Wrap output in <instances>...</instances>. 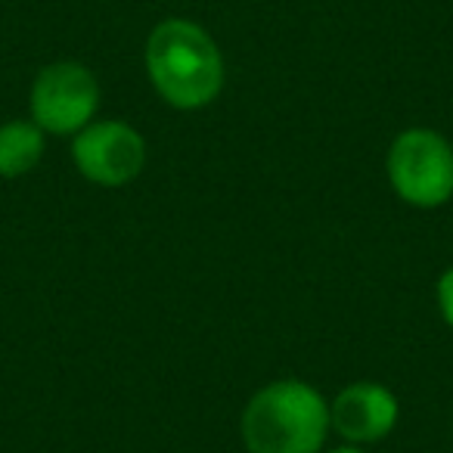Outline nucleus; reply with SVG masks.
<instances>
[{
	"label": "nucleus",
	"instance_id": "f257e3e1",
	"mask_svg": "<svg viewBox=\"0 0 453 453\" xmlns=\"http://www.w3.org/2000/svg\"><path fill=\"white\" fill-rule=\"evenodd\" d=\"M146 75L168 106L193 112L218 100L224 88V57L202 26L165 19L146 41Z\"/></svg>",
	"mask_w": 453,
	"mask_h": 453
},
{
	"label": "nucleus",
	"instance_id": "f03ea898",
	"mask_svg": "<svg viewBox=\"0 0 453 453\" xmlns=\"http://www.w3.org/2000/svg\"><path fill=\"white\" fill-rule=\"evenodd\" d=\"M329 426V403L314 385L280 379L252 395L240 432L249 453H320Z\"/></svg>",
	"mask_w": 453,
	"mask_h": 453
},
{
	"label": "nucleus",
	"instance_id": "7ed1b4c3",
	"mask_svg": "<svg viewBox=\"0 0 453 453\" xmlns=\"http://www.w3.org/2000/svg\"><path fill=\"white\" fill-rule=\"evenodd\" d=\"M385 171L391 189L413 208H438L453 196V146L432 127L397 134Z\"/></svg>",
	"mask_w": 453,
	"mask_h": 453
},
{
	"label": "nucleus",
	"instance_id": "20e7f679",
	"mask_svg": "<svg viewBox=\"0 0 453 453\" xmlns=\"http://www.w3.org/2000/svg\"><path fill=\"white\" fill-rule=\"evenodd\" d=\"M100 84L81 63H53L32 84V121L44 134L75 137L94 121Z\"/></svg>",
	"mask_w": 453,
	"mask_h": 453
},
{
	"label": "nucleus",
	"instance_id": "39448f33",
	"mask_svg": "<svg viewBox=\"0 0 453 453\" xmlns=\"http://www.w3.org/2000/svg\"><path fill=\"white\" fill-rule=\"evenodd\" d=\"M72 158L96 187H125L137 180L146 165V140L125 121H90L75 134Z\"/></svg>",
	"mask_w": 453,
	"mask_h": 453
},
{
	"label": "nucleus",
	"instance_id": "423d86ee",
	"mask_svg": "<svg viewBox=\"0 0 453 453\" xmlns=\"http://www.w3.org/2000/svg\"><path fill=\"white\" fill-rule=\"evenodd\" d=\"M397 397L385 385L354 382L335 395L329 403V422L351 444H372L382 441L397 426Z\"/></svg>",
	"mask_w": 453,
	"mask_h": 453
},
{
	"label": "nucleus",
	"instance_id": "0eeeda50",
	"mask_svg": "<svg viewBox=\"0 0 453 453\" xmlns=\"http://www.w3.org/2000/svg\"><path fill=\"white\" fill-rule=\"evenodd\" d=\"M44 156V131L35 121L16 119L0 125V177H22Z\"/></svg>",
	"mask_w": 453,
	"mask_h": 453
},
{
	"label": "nucleus",
	"instance_id": "6e6552de",
	"mask_svg": "<svg viewBox=\"0 0 453 453\" xmlns=\"http://www.w3.org/2000/svg\"><path fill=\"white\" fill-rule=\"evenodd\" d=\"M438 308H441L444 323L453 329V267L441 273V280H438Z\"/></svg>",
	"mask_w": 453,
	"mask_h": 453
},
{
	"label": "nucleus",
	"instance_id": "1a4fd4ad",
	"mask_svg": "<svg viewBox=\"0 0 453 453\" xmlns=\"http://www.w3.org/2000/svg\"><path fill=\"white\" fill-rule=\"evenodd\" d=\"M326 453H366V450H360V447H335V450H326Z\"/></svg>",
	"mask_w": 453,
	"mask_h": 453
}]
</instances>
